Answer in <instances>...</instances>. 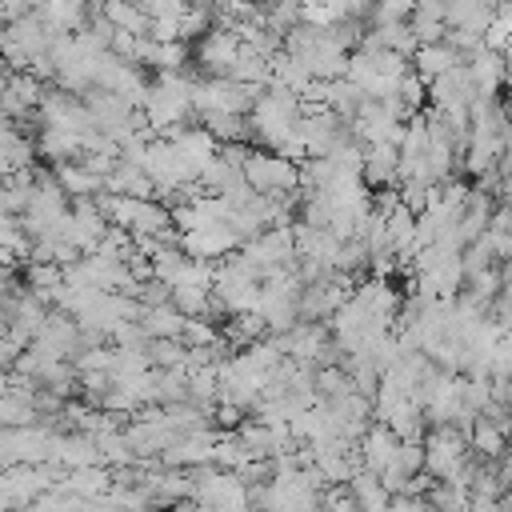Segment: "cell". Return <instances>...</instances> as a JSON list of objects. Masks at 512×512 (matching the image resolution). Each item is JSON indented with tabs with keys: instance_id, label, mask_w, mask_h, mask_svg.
I'll use <instances>...</instances> for the list:
<instances>
[{
	"instance_id": "cell-1",
	"label": "cell",
	"mask_w": 512,
	"mask_h": 512,
	"mask_svg": "<svg viewBox=\"0 0 512 512\" xmlns=\"http://www.w3.org/2000/svg\"><path fill=\"white\" fill-rule=\"evenodd\" d=\"M496 12H500V0H448L444 4L448 28L452 32H476V36L488 32V24L496 20Z\"/></svg>"
},
{
	"instance_id": "cell-2",
	"label": "cell",
	"mask_w": 512,
	"mask_h": 512,
	"mask_svg": "<svg viewBox=\"0 0 512 512\" xmlns=\"http://www.w3.org/2000/svg\"><path fill=\"white\" fill-rule=\"evenodd\" d=\"M508 60H512V48H508Z\"/></svg>"
}]
</instances>
